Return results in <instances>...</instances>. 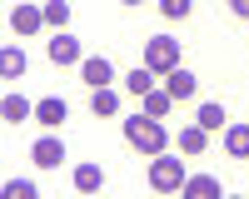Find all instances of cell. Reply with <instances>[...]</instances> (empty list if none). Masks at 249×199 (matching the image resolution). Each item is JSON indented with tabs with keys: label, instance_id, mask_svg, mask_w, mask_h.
<instances>
[{
	"label": "cell",
	"instance_id": "6da1fadb",
	"mask_svg": "<svg viewBox=\"0 0 249 199\" xmlns=\"http://www.w3.org/2000/svg\"><path fill=\"white\" fill-rule=\"evenodd\" d=\"M124 139H130V145L140 149V154H164V145H170V134H164V125L155 115H130L124 119Z\"/></svg>",
	"mask_w": 249,
	"mask_h": 199
},
{
	"label": "cell",
	"instance_id": "7a4b0ae2",
	"mask_svg": "<svg viewBox=\"0 0 249 199\" xmlns=\"http://www.w3.org/2000/svg\"><path fill=\"white\" fill-rule=\"evenodd\" d=\"M184 159H164V154H155L150 159V189H160V194H184Z\"/></svg>",
	"mask_w": 249,
	"mask_h": 199
},
{
	"label": "cell",
	"instance_id": "3957f363",
	"mask_svg": "<svg viewBox=\"0 0 249 199\" xmlns=\"http://www.w3.org/2000/svg\"><path fill=\"white\" fill-rule=\"evenodd\" d=\"M144 65H150L160 80L170 75V70H179V40H170V35H155V40H144Z\"/></svg>",
	"mask_w": 249,
	"mask_h": 199
},
{
	"label": "cell",
	"instance_id": "277c9868",
	"mask_svg": "<svg viewBox=\"0 0 249 199\" xmlns=\"http://www.w3.org/2000/svg\"><path fill=\"white\" fill-rule=\"evenodd\" d=\"M45 50H50V65H80V60H85L80 35H70V30H55V35L45 40Z\"/></svg>",
	"mask_w": 249,
	"mask_h": 199
},
{
	"label": "cell",
	"instance_id": "5b68a950",
	"mask_svg": "<svg viewBox=\"0 0 249 199\" xmlns=\"http://www.w3.org/2000/svg\"><path fill=\"white\" fill-rule=\"evenodd\" d=\"M30 165H35V169H55V165H65V145H60L55 134L35 139V145H30Z\"/></svg>",
	"mask_w": 249,
	"mask_h": 199
},
{
	"label": "cell",
	"instance_id": "8992f818",
	"mask_svg": "<svg viewBox=\"0 0 249 199\" xmlns=\"http://www.w3.org/2000/svg\"><path fill=\"white\" fill-rule=\"evenodd\" d=\"M80 80H85L90 90H105L110 80H115V65H110L105 55H90V60H80Z\"/></svg>",
	"mask_w": 249,
	"mask_h": 199
},
{
	"label": "cell",
	"instance_id": "52a82bcc",
	"mask_svg": "<svg viewBox=\"0 0 249 199\" xmlns=\"http://www.w3.org/2000/svg\"><path fill=\"white\" fill-rule=\"evenodd\" d=\"M40 25H45V5H15L10 10V30L15 35H35Z\"/></svg>",
	"mask_w": 249,
	"mask_h": 199
},
{
	"label": "cell",
	"instance_id": "ba28073f",
	"mask_svg": "<svg viewBox=\"0 0 249 199\" xmlns=\"http://www.w3.org/2000/svg\"><path fill=\"white\" fill-rule=\"evenodd\" d=\"M65 115H70V105H65V100H60V95H45V100H40V105H35V119H40V125H65Z\"/></svg>",
	"mask_w": 249,
	"mask_h": 199
},
{
	"label": "cell",
	"instance_id": "9c48e42d",
	"mask_svg": "<svg viewBox=\"0 0 249 199\" xmlns=\"http://www.w3.org/2000/svg\"><path fill=\"white\" fill-rule=\"evenodd\" d=\"M195 125L214 134V130H224V125H230V115H224V105H214V100H204V105L195 110Z\"/></svg>",
	"mask_w": 249,
	"mask_h": 199
},
{
	"label": "cell",
	"instance_id": "30bf717a",
	"mask_svg": "<svg viewBox=\"0 0 249 199\" xmlns=\"http://www.w3.org/2000/svg\"><path fill=\"white\" fill-rule=\"evenodd\" d=\"M175 145H179V154H204V149H210V130H199V125H190V130H179V139H175Z\"/></svg>",
	"mask_w": 249,
	"mask_h": 199
},
{
	"label": "cell",
	"instance_id": "8fae6325",
	"mask_svg": "<svg viewBox=\"0 0 249 199\" xmlns=\"http://www.w3.org/2000/svg\"><path fill=\"white\" fill-rule=\"evenodd\" d=\"M195 85H199V80H195L190 70H184V65H179V70H170V75H164V90H170L175 100H190V95H195Z\"/></svg>",
	"mask_w": 249,
	"mask_h": 199
},
{
	"label": "cell",
	"instance_id": "7c38bea8",
	"mask_svg": "<svg viewBox=\"0 0 249 199\" xmlns=\"http://www.w3.org/2000/svg\"><path fill=\"white\" fill-rule=\"evenodd\" d=\"M184 199H219V179H214V174H195V179H184Z\"/></svg>",
	"mask_w": 249,
	"mask_h": 199
},
{
	"label": "cell",
	"instance_id": "4fadbf2b",
	"mask_svg": "<svg viewBox=\"0 0 249 199\" xmlns=\"http://www.w3.org/2000/svg\"><path fill=\"white\" fill-rule=\"evenodd\" d=\"M224 149L234 159H249V125H224Z\"/></svg>",
	"mask_w": 249,
	"mask_h": 199
},
{
	"label": "cell",
	"instance_id": "5bb4252c",
	"mask_svg": "<svg viewBox=\"0 0 249 199\" xmlns=\"http://www.w3.org/2000/svg\"><path fill=\"white\" fill-rule=\"evenodd\" d=\"M30 110H35V105H30V100H20V95H5V100H0V119H5V125H20Z\"/></svg>",
	"mask_w": 249,
	"mask_h": 199
},
{
	"label": "cell",
	"instance_id": "9a60e30c",
	"mask_svg": "<svg viewBox=\"0 0 249 199\" xmlns=\"http://www.w3.org/2000/svg\"><path fill=\"white\" fill-rule=\"evenodd\" d=\"M100 184H105V169H100V165H80L75 169V189L80 194H95Z\"/></svg>",
	"mask_w": 249,
	"mask_h": 199
},
{
	"label": "cell",
	"instance_id": "2e32d148",
	"mask_svg": "<svg viewBox=\"0 0 249 199\" xmlns=\"http://www.w3.org/2000/svg\"><path fill=\"white\" fill-rule=\"evenodd\" d=\"M0 75H5V80H20V75H25V55H20L15 45L0 50Z\"/></svg>",
	"mask_w": 249,
	"mask_h": 199
},
{
	"label": "cell",
	"instance_id": "e0dca14e",
	"mask_svg": "<svg viewBox=\"0 0 249 199\" xmlns=\"http://www.w3.org/2000/svg\"><path fill=\"white\" fill-rule=\"evenodd\" d=\"M170 105H175V95H170V90H150V95H144V115H155V119L170 115Z\"/></svg>",
	"mask_w": 249,
	"mask_h": 199
},
{
	"label": "cell",
	"instance_id": "ac0fdd59",
	"mask_svg": "<svg viewBox=\"0 0 249 199\" xmlns=\"http://www.w3.org/2000/svg\"><path fill=\"white\" fill-rule=\"evenodd\" d=\"M124 85H130V95L144 100V95L155 90V70H150V65H140V70H130V80H124Z\"/></svg>",
	"mask_w": 249,
	"mask_h": 199
},
{
	"label": "cell",
	"instance_id": "d6986e66",
	"mask_svg": "<svg viewBox=\"0 0 249 199\" xmlns=\"http://www.w3.org/2000/svg\"><path fill=\"white\" fill-rule=\"evenodd\" d=\"M90 110H95V115H105V119H110V115H120V95H115L110 85H105V90H95V100H90Z\"/></svg>",
	"mask_w": 249,
	"mask_h": 199
},
{
	"label": "cell",
	"instance_id": "ffe728a7",
	"mask_svg": "<svg viewBox=\"0 0 249 199\" xmlns=\"http://www.w3.org/2000/svg\"><path fill=\"white\" fill-rule=\"evenodd\" d=\"M45 25L50 30H65L70 25V0H50V5H45Z\"/></svg>",
	"mask_w": 249,
	"mask_h": 199
},
{
	"label": "cell",
	"instance_id": "44dd1931",
	"mask_svg": "<svg viewBox=\"0 0 249 199\" xmlns=\"http://www.w3.org/2000/svg\"><path fill=\"white\" fill-rule=\"evenodd\" d=\"M160 10H164V20H184L195 10V0H160Z\"/></svg>",
	"mask_w": 249,
	"mask_h": 199
},
{
	"label": "cell",
	"instance_id": "7402d4cb",
	"mask_svg": "<svg viewBox=\"0 0 249 199\" xmlns=\"http://www.w3.org/2000/svg\"><path fill=\"white\" fill-rule=\"evenodd\" d=\"M5 194H10V199H35V184H30V179H10Z\"/></svg>",
	"mask_w": 249,
	"mask_h": 199
},
{
	"label": "cell",
	"instance_id": "603a6c76",
	"mask_svg": "<svg viewBox=\"0 0 249 199\" xmlns=\"http://www.w3.org/2000/svg\"><path fill=\"white\" fill-rule=\"evenodd\" d=\"M230 10H234L239 20H249V0H230Z\"/></svg>",
	"mask_w": 249,
	"mask_h": 199
},
{
	"label": "cell",
	"instance_id": "cb8c5ba5",
	"mask_svg": "<svg viewBox=\"0 0 249 199\" xmlns=\"http://www.w3.org/2000/svg\"><path fill=\"white\" fill-rule=\"evenodd\" d=\"M124 5H140V0H124Z\"/></svg>",
	"mask_w": 249,
	"mask_h": 199
}]
</instances>
